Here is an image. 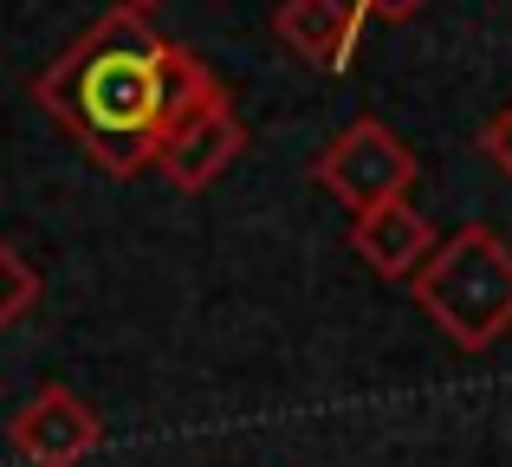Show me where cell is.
<instances>
[{"label":"cell","instance_id":"1","mask_svg":"<svg viewBox=\"0 0 512 467\" xmlns=\"http://www.w3.org/2000/svg\"><path fill=\"white\" fill-rule=\"evenodd\" d=\"M221 78L195 59L188 46L163 39L143 13L111 7L72 39L52 65H39L33 104L104 169L130 182L156 169L169 130L195 104L221 98Z\"/></svg>","mask_w":512,"mask_h":467},{"label":"cell","instance_id":"2","mask_svg":"<svg viewBox=\"0 0 512 467\" xmlns=\"http://www.w3.org/2000/svg\"><path fill=\"white\" fill-rule=\"evenodd\" d=\"M409 292L454 351H493L512 331V247L487 221H467L428 253Z\"/></svg>","mask_w":512,"mask_h":467},{"label":"cell","instance_id":"3","mask_svg":"<svg viewBox=\"0 0 512 467\" xmlns=\"http://www.w3.org/2000/svg\"><path fill=\"white\" fill-rule=\"evenodd\" d=\"M415 176H422L415 150L383 124V117L344 124L338 137L312 156V182L325 195H338L350 215H370V208H383V202H402V195L415 189Z\"/></svg>","mask_w":512,"mask_h":467},{"label":"cell","instance_id":"4","mask_svg":"<svg viewBox=\"0 0 512 467\" xmlns=\"http://www.w3.org/2000/svg\"><path fill=\"white\" fill-rule=\"evenodd\" d=\"M7 448L26 467H78V461H91L104 448V422L78 390L46 383V390H33L26 409L7 422Z\"/></svg>","mask_w":512,"mask_h":467},{"label":"cell","instance_id":"5","mask_svg":"<svg viewBox=\"0 0 512 467\" xmlns=\"http://www.w3.org/2000/svg\"><path fill=\"white\" fill-rule=\"evenodd\" d=\"M240 150H247V124L234 117V104H227V91H221V98L195 104V111L169 130L156 169H163L169 189L195 195V189H208V182H221L227 169L240 163Z\"/></svg>","mask_w":512,"mask_h":467},{"label":"cell","instance_id":"6","mask_svg":"<svg viewBox=\"0 0 512 467\" xmlns=\"http://www.w3.org/2000/svg\"><path fill=\"white\" fill-rule=\"evenodd\" d=\"M363 20H370V13H363L357 0H279L273 33L299 65H312V72L331 78V72H350Z\"/></svg>","mask_w":512,"mask_h":467},{"label":"cell","instance_id":"7","mask_svg":"<svg viewBox=\"0 0 512 467\" xmlns=\"http://www.w3.org/2000/svg\"><path fill=\"white\" fill-rule=\"evenodd\" d=\"M435 221L402 195V202H383L370 215H350V253L370 266L376 279H415L435 253Z\"/></svg>","mask_w":512,"mask_h":467},{"label":"cell","instance_id":"8","mask_svg":"<svg viewBox=\"0 0 512 467\" xmlns=\"http://www.w3.org/2000/svg\"><path fill=\"white\" fill-rule=\"evenodd\" d=\"M33 305H39V266L26 260L7 234H0V338H7Z\"/></svg>","mask_w":512,"mask_h":467},{"label":"cell","instance_id":"9","mask_svg":"<svg viewBox=\"0 0 512 467\" xmlns=\"http://www.w3.org/2000/svg\"><path fill=\"white\" fill-rule=\"evenodd\" d=\"M480 156H487V163L512 182V98L487 117V124H480Z\"/></svg>","mask_w":512,"mask_h":467},{"label":"cell","instance_id":"10","mask_svg":"<svg viewBox=\"0 0 512 467\" xmlns=\"http://www.w3.org/2000/svg\"><path fill=\"white\" fill-rule=\"evenodd\" d=\"M363 13H370V20H409V13H422L428 0H357Z\"/></svg>","mask_w":512,"mask_h":467},{"label":"cell","instance_id":"11","mask_svg":"<svg viewBox=\"0 0 512 467\" xmlns=\"http://www.w3.org/2000/svg\"><path fill=\"white\" fill-rule=\"evenodd\" d=\"M117 7H130V13H143V20H150V13L163 7V0H117Z\"/></svg>","mask_w":512,"mask_h":467}]
</instances>
